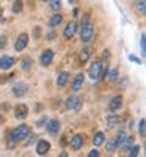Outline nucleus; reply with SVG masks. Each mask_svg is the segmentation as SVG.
<instances>
[{"mask_svg": "<svg viewBox=\"0 0 146 157\" xmlns=\"http://www.w3.org/2000/svg\"><path fill=\"white\" fill-rule=\"evenodd\" d=\"M82 27H80V39L82 43H90L93 39V35H94V25L90 22V17L88 16H83L82 17Z\"/></svg>", "mask_w": 146, "mask_h": 157, "instance_id": "nucleus-1", "label": "nucleus"}, {"mask_svg": "<svg viewBox=\"0 0 146 157\" xmlns=\"http://www.w3.org/2000/svg\"><path fill=\"white\" fill-rule=\"evenodd\" d=\"M102 71H104L102 61H94L88 69V75L93 78V80H99V78L102 77Z\"/></svg>", "mask_w": 146, "mask_h": 157, "instance_id": "nucleus-2", "label": "nucleus"}, {"mask_svg": "<svg viewBox=\"0 0 146 157\" xmlns=\"http://www.w3.org/2000/svg\"><path fill=\"white\" fill-rule=\"evenodd\" d=\"M11 134H13V137H14L16 141L24 140V138H27V137L30 135V127H29L27 124H21V126H17L14 130H13Z\"/></svg>", "mask_w": 146, "mask_h": 157, "instance_id": "nucleus-3", "label": "nucleus"}, {"mask_svg": "<svg viewBox=\"0 0 146 157\" xmlns=\"http://www.w3.org/2000/svg\"><path fill=\"white\" fill-rule=\"evenodd\" d=\"M82 107V99L80 98H75V96H71L66 99V109H74V110H80Z\"/></svg>", "mask_w": 146, "mask_h": 157, "instance_id": "nucleus-4", "label": "nucleus"}, {"mask_svg": "<svg viewBox=\"0 0 146 157\" xmlns=\"http://www.w3.org/2000/svg\"><path fill=\"white\" fill-rule=\"evenodd\" d=\"M27 44H29V35H27V33H22V35H19V38L16 39L14 49H16L17 52H21V50H24L25 47H27Z\"/></svg>", "mask_w": 146, "mask_h": 157, "instance_id": "nucleus-5", "label": "nucleus"}, {"mask_svg": "<svg viewBox=\"0 0 146 157\" xmlns=\"http://www.w3.org/2000/svg\"><path fill=\"white\" fill-rule=\"evenodd\" d=\"M27 90H29L27 85H25L24 82H19V83H16L14 86H13V94H14L16 98H22V96L27 94Z\"/></svg>", "mask_w": 146, "mask_h": 157, "instance_id": "nucleus-6", "label": "nucleus"}, {"mask_svg": "<svg viewBox=\"0 0 146 157\" xmlns=\"http://www.w3.org/2000/svg\"><path fill=\"white\" fill-rule=\"evenodd\" d=\"M27 115H29V107L25 105V104H19V105H16V109H14V116L17 118V120H24Z\"/></svg>", "mask_w": 146, "mask_h": 157, "instance_id": "nucleus-7", "label": "nucleus"}, {"mask_svg": "<svg viewBox=\"0 0 146 157\" xmlns=\"http://www.w3.org/2000/svg\"><path fill=\"white\" fill-rule=\"evenodd\" d=\"M49 149H50V143H49V141H46V140H39V141H38L36 152H38L39 155H46V154L49 152Z\"/></svg>", "mask_w": 146, "mask_h": 157, "instance_id": "nucleus-8", "label": "nucleus"}, {"mask_svg": "<svg viewBox=\"0 0 146 157\" xmlns=\"http://www.w3.org/2000/svg\"><path fill=\"white\" fill-rule=\"evenodd\" d=\"M52 60H54V52H52L50 49L44 50L43 55H41V58H39V61H41L43 66H49V64L52 63Z\"/></svg>", "mask_w": 146, "mask_h": 157, "instance_id": "nucleus-9", "label": "nucleus"}, {"mask_svg": "<svg viewBox=\"0 0 146 157\" xmlns=\"http://www.w3.org/2000/svg\"><path fill=\"white\" fill-rule=\"evenodd\" d=\"M60 121L58 120H50L49 123H47V132L50 134V135H57L58 132H60Z\"/></svg>", "mask_w": 146, "mask_h": 157, "instance_id": "nucleus-10", "label": "nucleus"}, {"mask_svg": "<svg viewBox=\"0 0 146 157\" xmlns=\"http://www.w3.org/2000/svg\"><path fill=\"white\" fill-rule=\"evenodd\" d=\"M13 64H14V58H13V57L3 55L2 58H0V68H2L3 71L11 69V68H13Z\"/></svg>", "mask_w": 146, "mask_h": 157, "instance_id": "nucleus-11", "label": "nucleus"}, {"mask_svg": "<svg viewBox=\"0 0 146 157\" xmlns=\"http://www.w3.org/2000/svg\"><path fill=\"white\" fill-rule=\"evenodd\" d=\"M75 32H77V24H75V22H69L68 25H66L63 35H64L66 39H71V38L75 35Z\"/></svg>", "mask_w": 146, "mask_h": 157, "instance_id": "nucleus-12", "label": "nucleus"}, {"mask_svg": "<svg viewBox=\"0 0 146 157\" xmlns=\"http://www.w3.org/2000/svg\"><path fill=\"white\" fill-rule=\"evenodd\" d=\"M83 146V137L80 135V134H77V135H74L72 137V140H71V148L72 149H80Z\"/></svg>", "mask_w": 146, "mask_h": 157, "instance_id": "nucleus-13", "label": "nucleus"}, {"mask_svg": "<svg viewBox=\"0 0 146 157\" xmlns=\"http://www.w3.org/2000/svg\"><path fill=\"white\" fill-rule=\"evenodd\" d=\"M121 105H123V98L121 96H115L112 99V102H110L109 109H110V112H116V110L121 109Z\"/></svg>", "mask_w": 146, "mask_h": 157, "instance_id": "nucleus-14", "label": "nucleus"}, {"mask_svg": "<svg viewBox=\"0 0 146 157\" xmlns=\"http://www.w3.org/2000/svg\"><path fill=\"white\" fill-rule=\"evenodd\" d=\"M83 78H85V75H83L82 72L75 75V78H74V83H72V91H74V93H77V91L82 88V85H83Z\"/></svg>", "mask_w": 146, "mask_h": 157, "instance_id": "nucleus-15", "label": "nucleus"}, {"mask_svg": "<svg viewBox=\"0 0 146 157\" xmlns=\"http://www.w3.org/2000/svg\"><path fill=\"white\" fill-rule=\"evenodd\" d=\"M68 80H69V74L68 72H60L58 77H57V85L58 86H64L66 83H68Z\"/></svg>", "mask_w": 146, "mask_h": 157, "instance_id": "nucleus-16", "label": "nucleus"}, {"mask_svg": "<svg viewBox=\"0 0 146 157\" xmlns=\"http://www.w3.org/2000/svg\"><path fill=\"white\" fill-rule=\"evenodd\" d=\"M90 57H91V49H90V47L82 49V50H80V54H79V60H80L82 63L88 61V58H90Z\"/></svg>", "mask_w": 146, "mask_h": 157, "instance_id": "nucleus-17", "label": "nucleus"}, {"mask_svg": "<svg viewBox=\"0 0 146 157\" xmlns=\"http://www.w3.org/2000/svg\"><path fill=\"white\" fill-rule=\"evenodd\" d=\"M135 8H137V11L140 13V14L146 16V0H137V2H135Z\"/></svg>", "mask_w": 146, "mask_h": 157, "instance_id": "nucleus-18", "label": "nucleus"}, {"mask_svg": "<svg viewBox=\"0 0 146 157\" xmlns=\"http://www.w3.org/2000/svg\"><path fill=\"white\" fill-rule=\"evenodd\" d=\"M116 78H118V69H116V68L105 72V80H109V82H115Z\"/></svg>", "mask_w": 146, "mask_h": 157, "instance_id": "nucleus-19", "label": "nucleus"}, {"mask_svg": "<svg viewBox=\"0 0 146 157\" xmlns=\"http://www.w3.org/2000/svg\"><path fill=\"white\" fill-rule=\"evenodd\" d=\"M118 123H119V116H116V115H110V116L107 118V126H109L110 129L116 127Z\"/></svg>", "mask_w": 146, "mask_h": 157, "instance_id": "nucleus-20", "label": "nucleus"}, {"mask_svg": "<svg viewBox=\"0 0 146 157\" xmlns=\"http://www.w3.org/2000/svg\"><path fill=\"white\" fill-rule=\"evenodd\" d=\"M61 21H63V16H61V14H54V17H52L50 22H49V27L55 29L58 24H61Z\"/></svg>", "mask_w": 146, "mask_h": 157, "instance_id": "nucleus-21", "label": "nucleus"}, {"mask_svg": "<svg viewBox=\"0 0 146 157\" xmlns=\"http://www.w3.org/2000/svg\"><path fill=\"white\" fill-rule=\"evenodd\" d=\"M104 140H105V135L102 132H96L94 134V138H93V143H94L96 146H101L102 143H104Z\"/></svg>", "mask_w": 146, "mask_h": 157, "instance_id": "nucleus-22", "label": "nucleus"}, {"mask_svg": "<svg viewBox=\"0 0 146 157\" xmlns=\"http://www.w3.org/2000/svg\"><path fill=\"white\" fill-rule=\"evenodd\" d=\"M126 138H127L126 132H123V130H121V132L118 134V138H116V148H123V145H124Z\"/></svg>", "mask_w": 146, "mask_h": 157, "instance_id": "nucleus-23", "label": "nucleus"}, {"mask_svg": "<svg viewBox=\"0 0 146 157\" xmlns=\"http://www.w3.org/2000/svg\"><path fill=\"white\" fill-rule=\"evenodd\" d=\"M21 68H22V71H29V69L32 68V58H29V57L22 58V61H21Z\"/></svg>", "mask_w": 146, "mask_h": 157, "instance_id": "nucleus-24", "label": "nucleus"}, {"mask_svg": "<svg viewBox=\"0 0 146 157\" xmlns=\"http://www.w3.org/2000/svg\"><path fill=\"white\" fill-rule=\"evenodd\" d=\"M22 6H24V5H22V0H16V2L13 3V8H11V10H13V13H14V14H17V13L22 11Z\"/></svg>", "mask_w": 146, "mask_h": 157, "instance_id": "nucleus-25", "label": "nucleus"}, {"mask_svg": "<svg viewBox=\"0 0 146 157\" xmlns=\"http://www.w3.org/2000/svg\"><path fill=\"white\" fill-rule=\"evenodd\" d=\"M140 49H141V55L146 57V33L141 35V39H140Z\"/></svg>", "mask_w": 146, "mask_h": 157, "instance_id": "nucleus-26", "label": "nucleus"}, {"mask_svg": "<svg viewBox=\"0 0 146 157\" xmlns=\"http://www.w3.org/2000/svg\"><path fill=\"white\" fill-rule=\"evenodd\" d=\"M16 140H14V137H13V134H8V137H6V146L10 148V149H13L16 146Z\"/></svg>", "mask_w": 146, "mask_h": 157, "instance_id": "nucleus-27", "label": "nucleus"}, {"mask_svg": "<svg viewBox=\"0 0 146 157\" xmlns=\"http://www.w3.org/2000/svg\"><path fill=\"white\" fill-rule=\"evenodd\" d=\"M105 148H107V152H113V151L116 149V140H115V138L109 140V143L105 145Z\"/></svg>", "mask_w": 146, "mask_h": 157, "instance_id": "nucleus-28", "label": "nucleus"}, {"mask_svg": "<svg viewBox=\"0 0 146 157\" xmlns=\"http://www.w3.org/2000/svg\"><path fill=\"white\" fill-rule=\"evenodd\" d=\"M138 151H140V148L135 145V146H132V148L129 149L127 155H129V157H137V155H138Z\"/></svg>", "mask_w": 146, "mask_h": 157, "instance_id": "nucleus-29", "label": "nucleus"}, {"mask_svg": "<svg viewBox=\"0 0 146 157\" xmlns=\"http://www.w3.org/2000/svg\"><path fill=\"white\" fill-rule=\"evenodd\" d=\"M140 135L141 137H146V120H141L140 121Z\"/></svg>", "mask_w": 146, "mask_h": 157, "instance_id": "nucleus-30", "label": "nucleus"}, {"mask_svg": "<svg viewBox=\"0 0 146 157\" xmlns=\"http://www.w3.org/2000/svg\"><path fill=\"white\" fill-rule=\"evenodd\" d=\"M132 143H134V137H127L126 141H124V145H123V148H129V146H132Z\"/></svg>", "mask_w": 146, "mask_h": 157, "instance_id": "nucleus-31", "label": "nucleus"}, {"mask_svg": "<svg viewBox=\"0 0 146 157\" xmlns=\"http://www.w3.org/2000/svg\"><path fill=\"white\" fill-rule=\"evenodd\" d=\"M50 6H52V10H58L60 8V0H52Z\"/></svg>", "mask_w": 146, "mask_h": 157, "instance_id": "nucleus-32", "label": "nucleus"}, {"mask_svg": "<svg viewBox=\"0 0 146 157\" xmlns=\"http://www.w3.org/2000/svg\"><path fill=\"white\" fill-rule=\"evenodd\" d=\"M129 60H130V61H134V63H137V64H141V60L137 58L135 55H129Z\"/></svg>", "mask_w": 146, "mask_h": 157, "instance_id": "nucleus-33", "label": "nucleus"}, {"mask_svg": "<svg viewBox=\"0 0 146 157\" xmlns=\"http://www.w3.org/2000/svg\"><path fill=\"white\" fill-rule=\"evenodd\" d=\"M98 155H99V151L98 149H91L88 152V157H98Z\"/></svg>", "mask_w": 146, "mask_h": 157, "instance_id": "nucleus-34", "label": "nucleus"}, {"mask_svg": "<svg viewBox=\"0 0 146 157\" xmlns=\"http://www.w3.org/2000/svg\"><path fill=\"white\" fill-rule=\"evenodd\" d=\"M102 58H104V60H109V58H110V54H109V50H104V54H102Z\"/></svg>", "mask_w": 146, "mask_h": 157, "instance_id": "nucleus-35", "label": "nucleus"}, {"mask_svg": "<svg viewBox=\"0 0 146 157\" xmlns=\"http://www.w3.org/2000/svg\"><path fill=\"white\" fill-rule=\"evenodd\" d=\"M44 123H46V116H43L41 120L38 121V127H41V126H44Z\"/></svg>", "mask_w": 146, "mask_h": 157, "instance_id": "nucleus-36", "label": "nucleus"}, {"mask_svg": "<svg viewBox=\"0 0 146 157\" xmlns=\"http://www.w3.org/2000/svg\"><path fill=\"white\" fill-rule=\"evenodd\" d=\"M35 140H36V137H30V140L27 141V145H32V143H33Z\"/></svg>", "mask_w": 146, "mask_h": 157, "instance_id": "nucleus-37", "label": "nucleus"}, {"mask_svg": "<svg viewBox=\"0 0 146 157\" xmlns=\"http://www.w3.org/2000/svg\"><path fill=\"white\" fill-rule=\"evenodd\" d=\"M72 16H79V10H77V8H74V11H72Z\"/></svg>", "mask_w": 146, "mask_h": 157, "instance_id": "nucleus-38", "label": "nucleus"}, {"mask_svg": "<svg viewBox=\"0 0 146 157\" xmlns=\"http://www.w3.org/2000/svg\"><path fill=\"white\" fill-rule=\"evenodd\" d=\"M2 123H3V116H2V115H0V124H2Z\"/></svg>", "mask_w": 146, "mask_h": 157, "instance_id": "nucleus-39", "label": "nucleus"}, {"mask_svg": "<svg viewBox=\"0 0 146 157\" xmlns=\"http://www.w3.org/2000/svg\"><path fill=\"white\" fill-rule=\"evenodd\" d=\"M68 2H69V3H72V2H75V0H68Z\"/></svg>", "mask_w": 146, "mask_h": 157, "instance_id": "nucleus-40", "label": "nucleus"}, {"mask_svg": "<svg viewBox=\"0 0 146 157\" xmlns=\"http://www.w3.org/2000/svg\"><path fill=\"white\" fill-rule=\"evenodd\" d=\"M144 149H146V143H144Z\"/></svg>", "mask_w": 146, "mask_h": 157, "instance_id": "nucleus-41", "label": "nucleus"}, {"mask_svg": "<svg viewBox=\"0 0 146 157\" xmlns=\"http://www.w3.org/2000/svg\"><path fill=\"white\" fill-rule=\"evenodd\" d=\"M43 2H47V0H43Z\"/></svg>", "mask_w": 146, "mask_h": 157, "instance_id": "nucleus-42", "label": "nucleus"}]
</instances>
